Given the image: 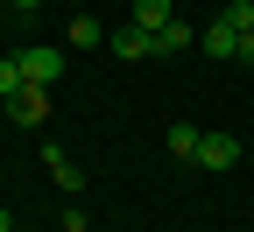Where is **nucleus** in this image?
<instances>
[{
  "label": "nucleus",
  "mask_w": 254,
  "mask_h": 232,
  "mask_svg": "<svg viewBox=\"0 0 254 232\" xmlns=\"http://www.w3.org/2000/svg\"><path fill=\"white\" fill-rule=\"evenodd\" d=\"M198 43H205L212 56H240V28H233L226 14H212V28H198Z\"/></svg>",
  "instance_id": "obj_6"
},
{
  "label": "nucleus",
  "mask_w": 254,
  "mask_h": 232,
  "mask_svg": "<svg viewBox=\"0 0 254 232\" xmlns=\"http://www.w3.org/2000/svg\"><path fill=\"white\" fill-rule=\"evenodd\" d=\"M233 63H254V28H240V56Z\"/></svg>",
  "instance_id": "obj_13"
},
{
  "label": "nucleus",
  "mask_w": 254,
  "mask_h": 232,
  "mask_svg": "<svg viewBox=\"0 0 254 232\" xmlns=\"http://www.w3.org/2000/svg\"><path fill=\"white\" fill-rule=\"evenodd\" d=\"M99 43H106L99 14H71V49H99Z\"/></svg>",
  "instance_id": "obj_10"
},
{
  "label": "nucleus",
  "mask_w": 254,
  "mask_h": 232,
  "mask_svg": "<svg viewBox=\"0 0 254 232\" xmlns=\"http://www.w3.org/2000/svg\"><path fill=\"white\" fill-rule=\"evenodd\" d=\"M106 49H113L120 63H148V56H155V36H148V28H134V21H127V28H113V36H106Z\"/></svg>",
  "instance_id": "obj_2"
},
{
  "label": "nucleus",
  "mask_w": 254,
  "mask_h": 232,
  "mask_svg": "<svg viewBox=\"0 0 254 232\" xmlns=\"http://www.w3.org/2000/svg\"><path fill=\"white\" fill-rule=\"evenodd\" d=\"M43 169H50V176H57V190H71V197H78V190H85V169H78V162H71V155H64V148H57V141H43Z\"/></svg>",
  "instance_id": "obj_4"
},
{
  "label": "nucleus",
  "mask_w": 254,
  "mask_h": 232,
  "mask_svg": "<svg viewBox=\"0 0 254 232\" xmlns=\"http://www.w3.org/2000/svg\"><path fill=\"white\" fill-rule=\"evenodd\" d=\"M21 85H28V78H21V56H0V106H7Z\"/></svg>",
  "instance_id": "obj_11"
},
{
  "label": "nucleus",
  "mask_w": 254,
  "mask_h": 232,
  "mask_svg": "<svg viewBox=\"0 0 254 232\" xmlns=\"http://www.w3.org/2000/svg\"><path fill=\"white\" fill-rule=\"evenodd\" d=\"M7 7H14V14H36V7H43V0H7Z\"/></svg>",
  "instance_id": "obj_14"
},
{
  "label": "nucleus",
  "mask_w": 254,
  "mask_h": 232,
  "mask_svg": "<svg viewBox=\"0 0 254 232\" xmlns=\"http://www.w3.org/2000/svg\"><path fill=\"white\" fill-rule=\"evenodd\" d=\"M219 14H226L233 28H254V0H226V7H219Z\"/></svg>",
  "instance_id": "obj_12"
},
{
  "label": "nucleus",
  "mask_w": 254,
  "mask_h": 232,
  "mask_svg": "<svg viewBox=\"0 0 254 232\" xmlns=\"http://www.w3.org/2000/svg\"><path fill=\"white\" fill-rule=\"evenodd\" d=\"M21 56V78L28 85H57L64 78V49H14Z\"/></svg>",
  "instance_id": "obj_3"
},
{
  "label": "nucleus",
  "mask_w": 254,
  "mask_h": 232,
  "mask_svg": "<svg viewBox=\"0 0 254 232\" xmlns=\"http://www.w3.org/2000/svg\"><path fill=\"white\" fill-rule=\"evenodd\" d=\"M190 43H198V28H190L184 14H177V21H163V28H155V56H177V49H190Z\"/></svg>",
  "instance_id": "obj_7"
},
{
  "label": "nucleus",
  "mask_w": 254,
  "mask_h": 232,
  "mask_svg": "<svg viewBox=\"0 0 254 232\" xmlns=\"http://www.w3.org/2000/svg\"><path fill=\"white\" fill-rule=\"evenodd\" d=\"M233 162H240V141L233 134H205L198 141V169H233Z\"/></svg>",
  "instance_id": "obj_5"
},
{
  "label": "nucleus",
  "mask_w": 254,
  "mask_h": 232,
  "mask_svg": "<svg viewBox=\"0 0 254 232\" xmlns=\"http://www.w3.org/2000/svg\"><path fill=\"white\" fill-rule=\"evenodd\" d=\"M163 21H177V0H134V28H163Z\"/></svg>",
  "instance_id": "obj_9"
},
{
  "label": "nucleus",
  "mask_w": 254,
  "mask_h": 232,
  "mask_svg": "<svg viewBox=\"0 0 254 232\" xmlns=\"http://www.w3.org/2000/svg\"><path fill=\"white\" fill-rule=\"evenodd\" d=\"M0 232H7V211H0Z\"/></svg>",
  "instance_id": "obj_15"
},
{
  "label": "nucleus",
  "mask_w": 254,
  "mask_h": 232,
  "mask_svg": "<svg viewBox=\"0 0 254 232\" xmlns=\"http://www.w3.org/2000/svg\"><path fill=\"white\" fill-rule=\"evenodd\" d=\"M7 120H14V127H43V120H50V85H21V92L7 98Z\"/></svg>",
  "instance_id": "obj_1"
},
{
  "label": "nucleus",
  "mask_w": 254,
  "mask_h": 232,
  "mask_svg": "<svg viewBox=\"0 0 254 232\" xmlns=\"http://www.w3.org/2000/svg\"><path fill=\"white\" fill-rule=\"evenodd\" d=\"M198 141H205V134H198V127H190V120H177L170 134H163V148H170L177 162H198Z\"/></svg>",
  "instance_id": "obj_8"
}]
</instances>
